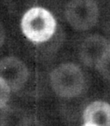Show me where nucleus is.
I'll list each match as a JSON object with an SVG mask.
<instances>
[{
	"label": "nucleus",
	"instance_id": "9d476101",
	"mask_svg": "<svg viewBox=\"0 0 110 126\" xmlns=\"http://www.w3.org/2000/svg\"><path fill=\"white\" fill-rule=\"evenodd\" d=\"M23 126H40L37 122H27Z\"/></svg>",
	"mask_w": 110,
	"mask_h": 126
},
{
	"label": "nucleus",
	"instance_id": "20e7f679",
	"mask_svg": "<svg viewBox=\"0 0 110 126\" xmlns=\"http://www.w3.org/2000/svg\"><path fill=\"white\" fill-rule=\"evenodd\" d=\"M0 77L11 91H17L26 84L29 71L22 61L14 57H8L0 61Z\"/></svg>",
	"mask_w": 110,
	"mask_h": 126
},
{
	"label": "nucleus",
	"instance_id": "0eeeda50",
	"mask_svg": "<svg viewBox=\"0 0 110 126\" xmlns=\"http://www.w3.org/2000/svg\"><path fill=\"white\" fill-rule=\"evenodd\" d=\"M96 68L104 79L110 81V48L103 55Z\"/></svg>",
	"mask_w": 110,
	"mask_h": 126
},
{
	"label": "nucleus",
	"instance_id": "6e6552de",
	"mask_svg": "<svg viewBox=\"0 0 110 126\" xmlns=\"http://www.w3.org/2000/svg\"><path fill=\"white\" fill-rule=\"evenodd\" d=\"M11 89L5 83L4 80L0 77V109L3 108L8 103L10 94Z\"/></svg>",
	"mask_w": 110,
	"mask_h": 126
},
{
	"label": "nucleus",
	"instance_id": "1a4fd4ad",
	"mask_svg": "<svg viewBox=\"0 0 110 126\" xmlns=\"http://www.w3.org/2000/svg\"><path fill=\"white\" fill-rule=\"evenodd\" d=\"M5 40V31L2 26L0 24V47L2 46Z\"/></svg>",
	"mask_w": 110,
	"mask_h": 126
},
{
	"label": "nucleus",
	"instance_id": "7ed1b4c3",
	"mask_svg": "<svg viewBox=\"0 0 110 126\" xmlns=\"http://www.w3.org/2000/svg\"><path fill=\"white\" fill-rule=\"evenodd\" d=\"M69 25L78 31L94 27L99 18V8L94 0H70L65 10Z\"/></svg>",
	"mask_w": 110,
	"mask_h": 126
},
{
	"label": "nucleus",
	"instance_id": "f257e3e1",
	"mask_svg": "<svg viewBox=\"0 0 110 126\" xmlns=\"http://www.w3.org/2000/svg\"><path fill=\"white\" fill-rule=\"evenodd\" d=\"M20 25L22 32L29 40L42 43L53 36L57 23L49 11L41 7H34L24 14Z\"/></svg>",
	"mask_w": 110,
	"mask_h": 126
},
{
	"label": "nucleus",
	"instance_id": "39448f33",
	"mask_svg": "<svg viewBox=\"0 0 110 126\" xmlns=\"http://www.w3.org/2000/svg\"><path fill=\"white\" fill-rule=\"evenodd\" d=\"M110 48V42L100 35H91L82 43L79 55L82 61L90 67H95Z\"/></svg>",
	"mask_w": 110,
	"mask_h": 126
},
{
	"label": "nucleus",
	"instance_id": "9b49d317",
	"mask_svg": "<svg viewBox=\"0 0 110 126\" xmlns=\"http://www.w3.org/2000/svg\"><path fill=\"white\" fill-rule=\"evenodd\" d=\"M82 126H86V125H82Z\"/></svg>",
	"mask_w": 110,
	"mask_h": 126
},
{
	"label": "nucleus",
	"instance_id": "423d86ee",
	"mask_svg": "<svg viewBox=\"0 0 110 126\" xmlns=\"http://www.w3.org/2000/svg\"><path fill=\"white\" fill-rule=\"evenodd\" d=\"M83 119L86 126H110V104L94 101L86 107Z\"/></svg>",
	"mask_w": 110,
	"mask_h": 126
},
{
	"label": "nucleus",
	"instance_id": "f03ea898",
	"mask_svg": "<svg viewBox=\"0 0 110 126\" xmlns=\"http://www.w3.org/2000/svg\"><path fill=\"white\" fill-rule=\"evenodd\" d=\"M84 76L74 63H63L56 67L51 74V85L57 95L72 98L79 95L84 88Z\"/></svg>",
	"mask_w": 110,
	"mask_h": 126
}]
</instances>
